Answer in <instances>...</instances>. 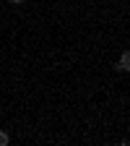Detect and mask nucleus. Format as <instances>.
Returning <instances> with one entry per match:
<instances>
[{"label":"nucleus","mask_w":130,"mask_h":146,"mask_svg":"<svg viewBox=\"0 0 130 146\" xmlns=\"http://www.w3.org/2000/svg\"><path fill=\"white\" fill-rule=\"evenodd\" d=\"M117 70H127L130 73V50H125L120 55V63H117Z\"/></svg>","instance_id":"nucleus-1"},{"label":"nucleus","mask_w":130,"mask_h":146,"mask_svg":"<svg viewBox=\"0 0 130 146\" xmlns=\"http://www.w3.org/2000/svg\"><path fill=\"white\" fill-rule=\"evenodd\" d=\"M8 143H11L8 133H5V131H0V146H8Z\"/></svg>","instance_id":"nucleus-2"},{"label":"nucleus","mask_w":130,"mask_h":146,"mask_svg":"<svg viewBox=\"0 0 130 146\" xmlns=\"http://www.w3.org/2000/svg\"><path fill=\"white\" fill-rule=\"evenodd\" d=\"M8 3H16L18 5V3H26V0H8Z\"/></svg>","instance_id":"nucleus-3"}]
</instances>
